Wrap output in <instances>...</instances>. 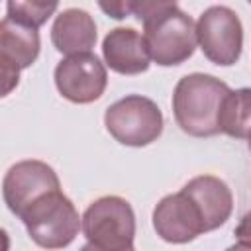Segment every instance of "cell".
Listing matches in <instances>:
<instances>
[{
  "label": "cell",
  "instance_id": "obj_9",
  "mask_svg": "<svg viewBox=\"0 0 251 251\" xmlns=\"http://www.w3.org/2000/svg\"><path fill=\"white\" fill-rule=\"evenodd\" d=\"M39 31L4 16L0 22V75L2 96H8L20 82V71L31 67L39 57Z\"/></svg>",
  "mask_w": 251,
  "mask_h": 251
},
{
  "label": "cell",
  "instance_id": "obj_17",
  "mask_svg": "<svg viewBox=\"0 0 251 251\" xmlns=\"http://www.w3.org/2000/svg\"><path fill=\"white\" fill-rule=\"evenodd\" d=\"M233 235H235L237 243H243V245H249L251 247V210L241 216L239 224L233 229Z\"/></svg>",
  "mask_w": 251,
  "mask_h": 251
},
{
  "label": "cell",
  "instance_id": "obj_5",
  "mask_svg": "<svg viewBox=\"0 0 251 251\" xmlns=\"http://www.w3.org/2000/svg\"><path fill=\"white\" fill-rule=\"evenodd\" d=\"M104 126L118 143L127 147H145L161 137L163 112L151 98L127 94L106 108Z\"/></svg>",
  "mask_w": 251,
  "mask_h": 251
},
{
  "label": "cell",
  "instance_id": "obj_19",
  "mask_svg": "<svg viewBox=\"0 0 251 251\" xmlns=\"http://www.w3.org/2000/svg\"><path fill=\"white\" fill-rule=\"evenodd\" d=\"M80 251H102V249H98V247H94V245H90V243H84V245L80 247ZM129 251H135V249H129Z\"/></svg>",
  "mask_w": 251,
  "mask_h": 251
},
{
  "label": "cell",
  "instance_id": "obj_6",
  "mask_svg": "<svg viewBox=\"0 0 251 251\" xmlns=\"http://www.w3.org/2000/svg\"><path fill=\"white\" fill-rule=\"evenodd\" d=\"M196 37L204 57L214 65L231 67L241 57L243 25L239 16L227 6L206 8L196 22Z\"/></svg>",
  "mask_w": 251,
  "mask_h": 251
},
{
  "label": "cell",
  "instance_id": "obj_13",
  "mask_svg": "<svg viewBox=\"0 0 251 251\" xmlns=\"http://www.w3.org/2000/svg\"><path fill=\"white\" fill-rule=\"evenodd\" d=\"M96 22L86 10L67 8L55 16V22L51 25V43L59 53L67 57L90 53L96 45Z\"/></svg>",
  "mask_w": 251,
  "mask_h": 251
},
{
  "label": "cell",
  "instance_id": "obj_1",
  "mask_svg": "<svg viewBox=\"0 0 251 251\" xmlns=\"http://www.w3.org/2000/svg\"><path fill=\"white\" fill-rule=\"evenodd\" d=\"M131 16L143 24L149 57L159 67H175L188 61L198 45L194 20L175 2H133Z\"/></svg>",
  "mask_w": 251,
  "mask_h": 251
},
{
  "label": "cell",
  "instance_id": "obj_10",
  "mask_svg": "<svg viewBox=\"0 0 251 251\" xmlns=\"http://www.w3.org/2000/svg\"><path fill=\"white\" fill-rule=\"evenodd\" d=\"M151 222L155 233L163 241L173 245H184L206 233V226L198 206L182 190L163 196L153 208Z\"/></svg>",
  "mask_w": 251,
  "mask_h": 251
},
{
  "label": "cell",
  "instance_id": "obj_2",
  "mask_svg": "<svg viewBox=\"0 0 251 251\" xmlns=\"http://www.w3.org/2000/svg\"><path fill=\"white\" fill-rule=\"evenodd\" d=\"M231 88L214 75H184L173 90V116L176 126L192 137L220 133V112Z\"/></svg>",
  "mask_w": 251,
  "mask_h": 251
},
{
  "label": "cell",
  "instance_id": "obj_7",
  "mask_svg": "<svg viewBox=\"0 0 251 251\" xmlns=\"http://www.w3.org/2000/svg\"><path fill=\"white\" fill-rule=\"evenodd\" d=\"M53 190H61V180L55 169L39 159H24L14 163L2 180L4 204L18 218L29 204Z\"/></svg>",
  "mask_w": 251,
  "mask_h": 251
},
{
  "label": "cell",
  "instance_id": "obj_3",
  "mask_svg": "<svg viewBox=\"0 0 251 251\" xmlns=\"http://www.w3.org/2000/svg\"><path fill=\"white\" fill-rule=\"evenodd\" d=\"M20 220L31 241L49 251L69 247L78 229H82V218L63 190H53L37 198L20 214Z\"/></svg>",
  "mask_w": 251,
  "mask_h": 251
},
{
  "label": "cell",
  "instance_id": "obj_16",
  "mask_svg": "<svg viewBox=\"0 0 251 251\" xmlns=\"http://www.w3.org/2000/svg\"><path fill=\"white\" fill-rule=\"evenodd\" d=\"M100 10L104 14H108L110 18L114 20H124L127 16H131V0H126V2H100L98 4Z\"/></svg>",
  "mask_w": 251,
  "mask_h": 251
},
{
  "label": "cell",
  "instance_id": "obj_12",
  "mask_svg": "<svg viewBox=\"0 0 251 251\" xmlns=\"http://www.w3.org/2000/svg\"><path fill=\"white\" fill-rule=\"evenodd\" d=\"M180 190L186 192L198 206L206 226V233L218 229L229 220L233 210V194L222 178L214 175H198L190 178Z\"/></svg>",
  "mask_w": 251,
  "mask_h": 251
},
{
  "label": "cell",
  "instance_id": "obj_14",
  "mask_svg": "<svg viewBox=\"0 0 251 251\" xmlns=\"http://www.w3.org/2000/svg\"><path fill=\"white\" fill-rule=\"evenodd\" d=\"M220 133L235 139L251 137V88L231 90L220 112Z\"/></svg>",
  "mask_w": 251,
  "mask_h": 251
},
{
  "label": "cell",
  "instance_id": "obj_4",
  "mask_svg": "<svg viewBox=\"0 0 251 251\" xmlns=\"http://www.w3.org/2000/svg\"><path fill=\"white\" fill-rule=\"evenodd\" d=\"M86 243L102 251H129L135 239V214L122 196H102L82 214Z\"/></svg>",
  "mask_w": 251,
  "mask_h": 251
},
{
  "label": "cell",
  "instance_id": "obj_18",
  "mask_svg": "<svg viewBox=\"0 0 251 251\" xmlns=\"http://www.w3.org/2000/svg\"><path fill=\"white\" fill-rule=\"evenodd\" d=\"M226 251H251V247L249 245H243V243H235V245L227 247Z\"/></svg>",
  "mask_w": 251,
  "mask_h": 251
},
{
  "label": "cell",
  "instance_id": "obj_11",
  "mask_svg": "<svg viewBox=\"0 0 251 251\" xmlns=\"http://www.w3.org/2000/svg\"><path fill=\"white\" fill-rule=\"evenodd\" d=\"M102 57L106 67L118 75H141L149 69L151 57L143 33L135 27H114L102 41Z\"/></svg>",
  "mask_w": 251,
  "mask_h": 251
},
{
  "label": "cell",
  "instance_id": "obj_20",
  "mask_svg": "<svg viewBox=\"0 0 251 251\" xmlns=\"http://www.w3.org/2000/svg\"><path fill=\"white\" fill-rule=\"evenodd\" d=\"M247 147H249V151H251V137L247 139Z\"/></svg>",
  "mask_w": 251,
  "mask_h": 251
},
{
  "label": "cell",
  "instance_id": "obj_15",
  "mask_svg": "<svg viewBox=\"0 0 251 251\" xmlns=\"http://www.w3.org/2000/svg\"><path fill=\"white\" fill-rule=\"evenodd\" d=\"M59 4L57 2H39V0H10L6 4V18L12 22H18L27 27H41L55 12Z\"/></svg>",
  "mask_w": 251,
  "mask_h": 251
},
{
  "label": "cell",
  "instance_id": "obj_8",
  "mask_svg": "<svg viewBox=\"0 0 251 251\" xmlns=\"http://www.w3.org/2000/svg\"><path fill=\"white\" fill-rule=\"evenodd\" d=\"M53 78L59 94L73 104L96 102L108 86L106 67L94 53H78L61 59Z\"/></svg>",
  "mask_w": 251,
  "mask_h": 251
}]
</instances>
